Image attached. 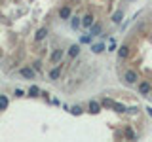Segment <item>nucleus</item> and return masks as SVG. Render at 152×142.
<instances>
[{"mask_svg":"<svg viewBox=\"0 0 152 142\" xmlns=\"http://www.w3.org/2000/svg\"><path fill=\"white\" fill-rule=\"evenodd\" d=\"M122 80H124V83L126 85H137V82H139V72L137 70H133V68H127L126 72H124L122 76Z\"/></svg>","mask_w":152,"mask_h":142,"instance_id":"nucleus-1","label":"nucleus"},{"mask_svg":"<svg viewBox=\"0 0 152 142\" xmlns=\"http://www.w3.org/2000/svg\"><path fill=\"white\" fill-rule=\"evenodd\" d=\"M63 63H57L53 64V68H50V72H48V78L51 80V82H57V80L61 78V74H63Z\"/></svg>","mask_w":152,"mask_h":142,"instance_id":"nucleus-4","label":"nucleus"},{"mask_svg":"<svg viewBox=\"0 0 152 142\" xmlns=\"http://www.w3.org/2000/svg\"><path fill=\"white\" fill-rule=\"evenodd\" d=\"M13 95H15L17 99H19V97H25V91H23L21 87H15V91H13Z\"/></svg>","mask_w":152,"mask_h":142,"instance_id":"nucleus-24","label":"nucleus"},{"mask_svg":"<svg viewBox=\"0 0 152 142\" xmlns=\"http://www.w3.org/2000/svg\"><path fill=\"white\" fill-rule=\"evenodd\" d=\"M93 38L95 36H91V34H89V32H88V34H82V36H80V44H82V46H91L93 44Z\"/></svg>","mask_w":152,"mask_h":142,"instance_id":"nucleus-17","label":"nucleus"},{"mask_svg":"<svg viewBox=\"0 0 152 142\" xmlns=\"http://www.w3.org/2000/svg\"><path fill=\"white\" fill-rule=\"evenodd\" d=\"M139 110H141L139 106H129V108H127V112H129V114H139Z\"/></svg>","mask_w":152,"mask_h":142,"instance_id":"nucleus-26","label":"nucleus"},{"mask_svg":"<svg viewBox=\"0 0 152 142\" xmlns=\"http://www.w3.org/2000/svg\"><path fill=\"white\" fill-rule=\"evenodd\" d=\"M145 110H146V114H148V116L152 117V106H146V108H145Z\"/></svg>","mask_w":152,"mask_h":142,"instance_id":"nucleus-28","label":"nucleus"},{"mask_svg":"<svg viewBox=\"0 0 152 142\" xmlns=\"http://www.w3.org/2000/svg\"><path fill=\"white\" fill-rule=\"evenodd\" d=\"M127 2H133V0H127Z\"/></svg>","mask_w":152,"mask_h":142,"instance_id":"nucleus-29","label":"nucleus"},{"mask_svg":"<svg viewBox=\"0 0 152 142\" xmlns=\"http://www.w3.org/2000/svg\"><path fill=\"white\" fill-rule=\"evenodd\" d=\"M104 49H107V44H104V42H97V44H91V53H95V55H101Z\"/></svg>","mask_w":152,"mask_h":142,"instance_id":"nucleus-14","label":"nucleus"},{"mask_svg":"<svg viewBox=\"0 0 152 142\" xmlns=\"http://www.w3.org/2000/svg\"><path fill=\"white\" fill-rule=\"evenodd\" d=\"M101 104H103V108H110V110H114V104H116V102H114L112 99H107V97H104L103 101H101Z\"/></svg>","mask_w":152,"mask_h":142,"instance_id":"nucleus-21","label":"nucleus"},{"mask_svg":"<svg viewBox=\"0 0 152 142\" xmlns=\"http://www.w3.org/2000/svg\"><path fill=\"white\" fill-rule=\"evenodd\" d=\"M32 66L36 68V72H40V70H42V61H34V63H32Z\"/></svg>","mask_w":152,"mask_h":142,"instance_id":"nucleus-25","label":"nucleus"},{"mask_svg":"<svg viewBox=\"0 0 152 142\" xmlns=\"http://www.w3.org/2000/svg\"><path fill=\"white\" fill-rule=\"evenodd\" d=\"M63 55H65V49H63V47H55V49L51 51V55H50V59H48V63H50V64L61 63V61H63Z\"/></svg>","mask_w":152,"mask_h":142,"instance_id":"nucleus-5","label":"nucleus"},{"mask_svg":"<svg viewBox=\"0 0 152 142\" xmlns=\"http://www.w3.org/2000/svg\"><path fill=\"white\" fill-rule=\"evenodd\" d=\"M42 97L46 99V102H50V93H48V91H42Z\"/></svg>","mask_w":152,"mask_h":142,"instance_id":"nucleus-27","label":"nucleus"},{"mask_svg":"<svg viewBox=\"0 0 152 142\" xmlns=\"http://www.w3.org/2000/svg\"><path fill=\"white\" fill-rule=\"evenodd\" d=\"M122 135H124V138H126V140H137V133L133 131L131 125H126V127H124V133H122Z\"/></svg>","mask_w":152,"mask_h":142,"instance_id":"nucleus-11","label":"nucleus"},{"mask_svg":"<svg viewBox=\"0 0 152 142\" xmlns=\"http://www.w3.org/2000/svg\"><path fill=\"white\" fill-rule=\"evenodd\" d=\"M0 2H2V0H0Z\"/></svg>","mask_w":152,"mask_h":142,"instance_id":"nucleus-30","label":"nucleus"},{"mask_svg":"<svg viewBox=\"0 0 152 142\" xmlns=\"http://www.w3.org/2000/svg\"><path fill=\"white\" fill-rule=\"evenodd\" d=\"M116 53H118V59H120V61H126L127 57H129V53H131L129 44H122V46L116 49Z\"/></svg>","mask_w":152,"mask_h":142,"instance_id":"nucleus-7","label":"nucleus"},{"mask_svg":"<svg viewBox=\"0 0 152 142\" xmlns=\"http://www.w3.org/2000/svg\"><path fill=\"white\" fill-rule=\"evenodd\" d=\"M137 93H139L141 97L152 95V82L150 80H139V82H137Z\"/></svg>","mask_w":152,"mask_h":142,"instance_id":"nucleus-2","label":"nucleus"},{"mask_svg":"<svg viewBox=\"0 0 152 142\" xmlns=\"http://www.w3.org/2000/svg\"><path fill=\"white\" fill-rule=\"evenodd\" d=\"M19 76L21 78H25V80H36V68L34 66H31V64H25V66H21L19 68Z\"/></svg>","mask_w":152,"mask_h":142,"instance_id":"nucleus-3","label":"nucleus"},{"mask_svg":"<svg viewBox=\"0 0 152 142\" xmlns=\"http://www.w3.org/2000/svg\"><path fill=\"white\" fill-rule=\"evenodd\" d=\"M8 106H10V99L6 95H0V110H6Z\"/></svg>","mask_w":152,"mask_h":142,"instance_id":"nucleus-20","label":"nucleus"},{"mask_svg":"<svg viewBox=\"0 0 152 142\" xmlns=\"http://www.w3.org/2000/svg\"><path fill=\"white\" fill-rule=\"evenodd\" d=\"M27 95H28V97H32V99H36V97H42V91H40L38 85H31L28 91H27Z\"/></svg>","mask_w":152,"mask_h":142,"instance_id":"nucleus-16","label":"nucleus"},{"mask_svg":"<svg viewBox=\"0 0 152 142\" xmlns=\"http://www.w3.org/2000/svg\"><path fill=\"white\" fill-rule=\"evenodd\" d=\"M122 19H124V9H116V12L112 13V21L116 23V25H120Z\"/></svg>","mask_w":152,"mask_h":142,"instance_id":"nucleus-18","label":"nucleus"},{"mask_svg":"<svg viewBox=\"0 0 152 142\" xmlns=\"http://www.w3.org/2000/svg\"><path fill=\"white\" fill-rule=\"evenodd\" d=\"M48 34H50V28H48V27H40L34 32V42H44L48 38Z\"/></svg>","mask_w":152,"mask_h":142,"instance_id":"nucleus-8","label":"nucleus"},{"mask_svg":"<svg viewBox=\"0 0 152 142\" xmlns=\"http://www.w3.org/2000/svg\"><path fill=\"white\" fill-rule=\"evenodd\" d=\"M118 47H116V40H114V38H110V42H108V49L107 51H116Z\"/></svg>","mask_w":152,"mask_h":142,"instance_id":"nucleus-23","label":"nucleus"},{"mask_svg":"<svg viewBox=\"0 0 152 142\" xmlns=\"http://www.w3.org/2000/svg\"><path fill=\"white\" fill-rule=\"evenodd\" d=\"M88 30H89V34H91V36H101L103 34V23L101 21H95Z\"/></svg>","mask_w":152,"mask_h":142,"instance_id":"nucleus-10","label":"nucleus"},{"mask_svg":"<svg viewBox=\"0 0 152 142\" xmlns=\"http://www.w3.org/2000/svg\"><path fill=\"white\" fill-rule=\"evenodd\" d=\"M101 108H103V104L97 102V101H89V104H88V112L93 114V116H97V114L101 112Z\"/></svg>","mask_w":152,"mask_h":142,"instance_id":"nucleus-12","label":"nucleus"},{"mask_svg":"<svg viewBox=\"0 0 152 142\" xmlns=\"http://www.w3.org/2000/svg\"><path fill=\"white\" fill-rule=\"evenodd\" d=\"M57 15H59L61 21H69V19L72 17V8H70V4H65V6H61L59 12H57Z\"/></svg>","mask_w":152,"mask_h":142,"instance_id":"nucleus-6","label":"nucleus"},{"mask_svg":"<svg viewBox=\"0 0 152 142\" xmlns=\"http://www.w3.org/2000/svg\"><path fill=\"white\" fill-rule=\"evenodd\" d=\"M80 51H82V44H70V47H69V51H66V53H69V59H76V57L80 55Z\"/></svg>","mask_w":152,"mask_h":142,"instance_id":"nucleus-9","label":"nucleus"},{"mask_svg":"<svg viewBox=\"0 0 152 142\" xmlns=\"http://www.w3.org/2000/svg\"><path fill=\"white\" fill-rule=\"evenodd\" d=\"M95 23V15L93 13H86V15H82V27L84 28H89Z\"/></svg>","mask_w":152,"mask_h":142,"instance_id":"nucleus-13","label":"nucleus"},{"mask_svg":"<svg viewBox=\"0 0 152 142\" xmlns=\"http://www.w3.org/2000/svg\"><path fill=\"white\" fill-rule=\"evenodd\" d=\"M114 112H118V114H126V112H127V106H126V104L116 102V104H114Z\"/></svg>","mask_w":152,"mask_h":142,"instance_id":"nucleus-22","label":"nucleus"},{"mask_svg":"<svg viewBox=\"0 0 152 142\" xmlns=\"http://www.w3.org/2000/svg\"><path fill=\"white\" fill-rule=\"evenodd\" d=\"M70 114H72V116H82L84 108L80 106V104H74V106H70Z\"/></svg>","mask_w":152,"mask_h":142,"instance_id":"nucleus-19","label":"nucleus"},{"mask_svg":"<svg viewBox=\"0 0 152 142\" xmlns=\"http://www.w3.org/2000/svg\"><path fill=\"white\" fill-rule=\"evenodd\" d=\"M69 21H70V28H72V30H78V28L82 27V17H78V15H72Z\"/></svg>","mask_w":152,"mask_h":142,"instance_id":"nucleus-15","label":"nucleus"}]
</instances>
